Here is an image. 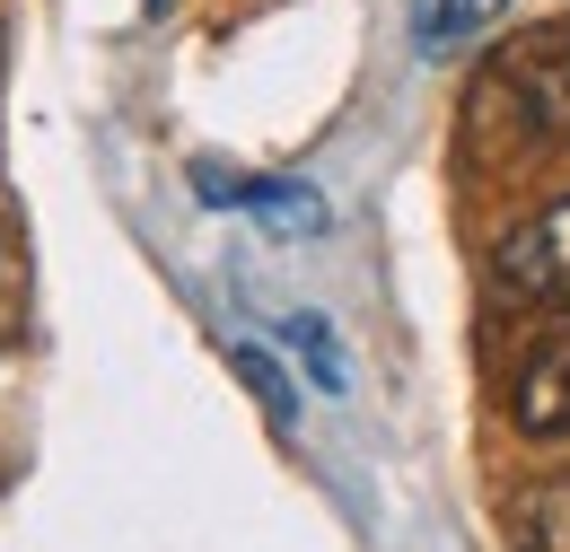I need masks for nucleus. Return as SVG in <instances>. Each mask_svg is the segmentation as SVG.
<instances>
[{
    "label": "nucleus",
    "mask_w": 570,
    "mask_h": 552,
    "mask_svg": "<svg viewBox=\"0 0 570 552\" xmlns=\"http://www.w3.org/2000/svg\"><path fill=\"white\" fill-rule=\"evenodd\" d=\"M474 106H509L518 132H544V140L570 149V27H544V36L509 45Z\"/></svg>",
    "instance_id": "nucleus-1"
},
{
    "label": "nucleus",
    "mask_w": 570,
    "mask_h": 552,
    "mask_svg": "<svg viewBox=\"0 0 570 552\" xmlns=\"http://www.w3.org/2000/svg\"><path fill=\"white\" fill-rule=\"evenodd\" d=\"M492 289L509 307H570V194L544 203L527 228H509L492 255Z\"/></svg>",
    "instance_id": "nucleus-2"
},
{
    "label": "nucleus",
    "mask_w": 570,
    "mask_h": 552,
    "mask_svg": "<svg viewBox=\"0 0 570 552\" xmlns=\"http://www.w3.org/2000/svg\"><path fill=\"white\" fill-rule=\"evenodd\" d=\"M509 421H518L527 438H570V325L518 368V386H509Z\"/></svg>",
    "instance_id": "nucleus-3"
},
{
    "label": "nucleus",
    "mask_w": 570,
    "mask_h": 552,
    "mask_svg": "<svg viewBox=\"0 0 570 552\" xmlns=\"http://www.w3.org/2000/svg\"><path fill=\"white\" fill-rule=\"evenodd\" d=\"M509 552H570V474L518 491V509H509Z\"/></svg>",
    "instance_id": "nucleus-4"
},
{
    "label": "nucleus",
    "mask_w": 570,
    "mask_h": 552,
    "mask_svg": "<svg viewBox=\"0 0 570 552\" xmlns=\"http://www.w3.org/2000/svg\"><path fill=\"white\" fill-rule=\"evenodd\" d=\"M237 210H255V219H264V228H282V237L325 228V203H316L307 185H237Z\"/></svg>",
    "instance_id": "nucleus-5"
},
{
    "label": "nucleus",
    "mask_w": 570,
    "mask_h": 552,
    "mask_svg": "<svg viewBox=\"0 0 570 552\" xmlns=\"http://www.w3.org/2000/svg\"><path fill=\"white\" fill-rule=\"evenodd\" d=\"M509 0H430V18H422V45L430 53H448V45H465V36H483Z\"/></svg>",
    "instance_id": "nucleus-6"
},
{
    "label": "nucleus",
    "mask_w": 570,
    "mask_h": 552,
    "mask_svg": "<svg viewBox=\"0 0 570 552\" xmlns=\"http://www.w3.org/2000/svg\"><path fill=\"white\" fill-rule=\"evenodd\" d=\"M237 377H246V386L264 395V413H273V421H289V413H298V395L282 386V368H273V359H264L255 343H237Z\"/></svg>",
    "instance_id": "nucleus-7"
},
{
    "label": "nucleus",
    "mask_w": 570,
    "mask_h": 552,
    "mask_svg": "<svg viewBox=\"0 0 570 552\" xmlns=\"http://www.w3.org/2000/svg\"><path fill=\"white\" fill-rule=\"evenodd\" d=\"M289 343L307 351V368H316V377H325V386H343V359H334V334H325V325H316V316H298V325H289Z\"/></svg>",
    "instance_id": "nucleus-8"
}]
</instances>
